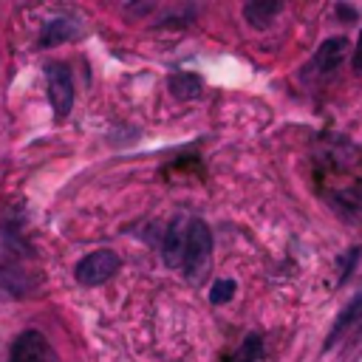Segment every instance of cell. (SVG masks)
<instances>
[{
    "mask_svg": "<svg viewBox=\"0 0 362 362\" xmlns=\"http://www.w3.org/2000/svg\"><path fill=\"white\" fill-rule=\"evenodd\" d=\"M232 294H235V280H218V283L209 288V300H212V303H226Z\"/></svg>",
    "mask_w": 362,
    "mask_h": 362,
    "instance_id": "obj_14",
    "label": "cell"
},
{
    "mask_svg": "<svg viewBox=\"0 0 362 362\" xmlns=\"http://www.w3.org/2000/svg\"><path fill=\"white\" fill-rule=\"evenodd\" d=\"M351 68H354V74L362 76V31H359V37H356V48H354V57H351Z\"/></svg>",
    "mask_w": 362,
    "mask_h": 362,
    "instance_id": "obj_15",
    "label": "cell"
},
{
    "mask_svg": "<svg viewBox=\"0 0 362 362\" xmlns=\"http://www.w3.org/2000/svg\"><path fill=\"white\" fill-rule=\"evenodd\" d=\"M334 11H337L339 17H345V20H354V17H356V11H354L351 6H342V3H337V6H334Z\"/></svg>",
    "mask_w": 362,
    "mask_h": 362,
    "instance_id": "obj_16",
    "label": "cell"
},
{
    "mask_svg": "<svg viewBox=\"0 0 362 362\" xmlns=\"http://www.w3.org/2000/svg\"><path fill=\"white\" fill-rule=\"evenodd\" d=\"M356 257H359V249H354V252H351V255H348V263H354V260H356ZM348 272H351V266H348V269H345V274H342V277H339V283H345V280H348Z\"/></svg>",
    "mask_w": 362,
    "mask_h": 362,
    "instance_id": "obj_17",
    "label": "cell"
},
{
    "mask_svg": "<svg viewBox=\"0 0 362 362\" xmlns=\"http://www.w3.org/2000/svg\"><path fill=\"white\" fill-rule=\"evenodd\" d=\"M116 269H119V257L110 249H96L76 263V280L82 286H102L116 274Z\"/></svg>",
    "mask_w": 362,
    "mask_h": 362,
    "instance_id": "obj_4",
    "label": "cell"
},
{
    "mask_svg": "<svg viewBox=\"0 0 362 362\" xmlns=\"http://www.w3.org/2000/svg\"><path fill=\"white\" fill-rule=\"evenodd\" d=\"M314 181L322 189L325 201L342 218L362 215V170H359V161L354 158L351 144L345 141L325 144V153L317 156Z\"/></svg>",
    "mask_w": 362,
    "mask_h": 362,
    "instance_id": "obj_1",
    "label": "cell"
},
{
    "mask_svg": "<svg viewBox=\"0 0 362 362\" xmlns=\"http://www.w3.org/2000/svg\"><path fill=\"white\" fill-rule=\"evenodd\" d=\"M280 11H283V3H272V0H255L243 6V17L255 28H266Z\"/></svg>",
    "mask_w": 362,
    "mask_h": 362,
    "instance_id": "obj_10",
    "label": "cell"
},
{
    "mask_svg": "<svg viewBox=\"0 0 362 362\" xmlns=\"http://www.w3.org/2000/svg\"><path fill=\"white\" fill-rule=\"evenodd\" d=\"M31 291V280L25 272L14 266H0V300H20Z\"/></svg>",
    "mask_w": 362,
    "mask_h": 362,
    "instance_id": "obj_9",
    "label": "cell"
},
{
    "mask_svg": "<svg viewBox=\"0 0 362 362\" xmlns=\"http://www.w3.org/2000/svg\"><path fill=\"white\" fill-rule=\"evenodd\" d=\"M359 331H362V325H359Z\"/></svg>",
    "mask_w": 362,
    "mask_h": 362,
    "instance_id": "obj_18",
    "label": "cell"
},
{
    "mask_svg": "<svg viewBox=\"0 0 362 362\" xmlns=\"http://www.w3.org/2000/svg\"><path fill=\"white\" fill-rule=\"evenodd\" d=\"M212 257V232L204 221H189L187 226V252H184V274L189 280H201L209 269Z\"/></svg>",
    "mask_w": 362,
    "mask_h": 362,
    "instance_id": "obj_2",
    "label": "cell"
},
{
    "mask_svg": "<svg viewBox=\"0 0 362 362\" xmlns=\"http://www.w3.org/2000/svg\"><path fill=\"white\" fill-rule=\"evenodd\" d=\"M79 34V28L71 23V20H51L42 31V45H57V42H65V40H74Z\"/></svg>",
    "mask_w": 362,
    "mask_h": 362,
    "instance_id": "obj_11",
    "label": "cell"
},
{
    "mask_svg": "<svg viewBox=\"0 0 362 362\" xmlns=\"http://www.w3.org/2000/svg\"><path fill=\"white\" fill-rule=\"evenodd\" d=\"M354 325H362V291H359V294H354V297H351V303L339 311V317H337V322H334V328H331V334H328V339H325L322 351L334 348V345L339 342V337H342L345 331H351Z\"/></svg>",
    "mask_w": 362,
    "mask_h": 362,
    "instance_id": "obj_8",
    "label": "cell"
},
{
    "mask_svg": "<svg viewBox=\"0 0 362 362\" xmlns=\"http://www.w3.org/2000/svg\"><path fill=\"white\" fill-rule=\"evenodd\" d=\"M8 362H59V356L40 331H23L11 345Z\"/></svg>",
    "mask_w": 362,
    "mask_h": 362,
    "instance_id": "obj_5",
    "label": "cell"
},
{
    "mask_svg": "<svg viewBox=\"0 0 362 362\" xmlns=\"http://www.w3.org/2000/svg\"><path fill=\"white\" fill-rule=\"evenodd\" d=\"M263 356V339L257 337V334H249L243 342H240V348L229 356V362H257Z\"/></svg>",
    "mask_w": 362,
    "mask_h": 362,
    "instance_id": "obj_13",
    "label": "cell"
},
{
    "mask_svg": "<svg viewBox=\"0 0 362 362\" xmlns=\"http://www.w3.org/2000/svg\"><path fill=\"white\" fill-rule=\"evenodd\" d=\"M184 252H187V226L181 223V218H175L167 226V235L161 243V257L167 266L178 269V266H184Z\"/></svg>",
    "mask_w": 362,
    "mask_h": 362,
    "instance_id": "obj_7",
    "label": "cell"
},
{
    "mask_svg": "<svg viewBox=\"0 0 362 362\" xmlns=\"http://www.w3.org/2000/svg\"><path fill=\"white\" fill-rule=\"evenodd\" d=\"M348 57V40L345 37H328L325 42H320V48L314 51L311 62L305 65L303 76L305 79H331L337 74V68L342 65V59Z\"/></svg>",
    "mask_w": 362,
    "mask_h": 362,
    "instance_id": "obj_3",
    "label": "cell"
},
{
    "mask_svg": "<svg viewBox=\"0 0 362 362\" xmlns=\"http://www.w3.org/2000/svg\"><path fill=\"white\" fill-rule=\"evenodd\" d=\"M170 90H173L178 99H195V96H201L204 85H201V79L192 76V74H173V76H170Z\"/></svg>",
    "mask_w": 362,
    "mask_h": 362,
    "instance_id": "obj_12",
    "label": "cell"
},
{
    "mask_svg": "<svg viewBox=\"0 0 362 362\" xmlns=\"http://www.w3.org/2000/svg\"><path fill=\"white\" fill-rule=\"evenodd\" d=\"M45 74H48V99H51L54 113L57 116H68V110L74 105V79H71L68 65L51 62L45 68Z\"/></svg>",
    "mask_w": 362,
    "mask_h": 362,
    "instance_id": "obj_6",
    "label": "cell"
}]
</instances>
